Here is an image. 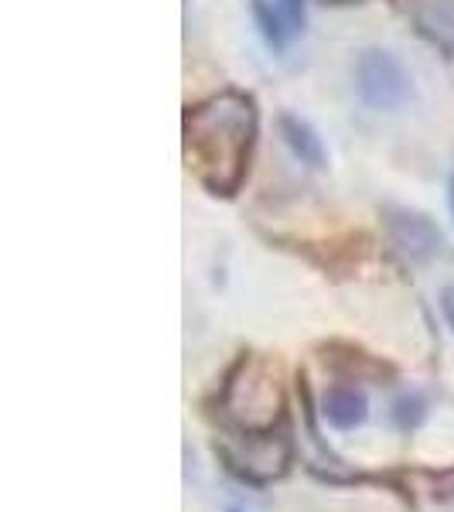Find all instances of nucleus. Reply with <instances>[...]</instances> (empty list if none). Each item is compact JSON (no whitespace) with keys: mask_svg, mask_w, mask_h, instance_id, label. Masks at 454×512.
<instances>
[{"mask_svg":"<svg viewBox=\"0 0 454 512\" xmlns=\"http://www.w3.org/2000/svg\"><path fill=\"white\" fill-rule=\"evenodd\" d=\"M253 137H257V110L239 93L205 99L185 117L188 164L219 195L236 192L243 181Z\"/></svg>","mask_w":454,"mask_h":512,"instance_id":"f257e3e1","label":"nucleus"},{"mask_svg":"<svg viewBox=\"0 0 454 512\" xmlns=\"http://www.w3.org/2000/svg\"><path fill=\"white\" fill-rule=\"evenodd\" d=\"M222 414L246 434L274 431V424L284 414V390H280L277 369L260 355H246L226 383Z\"/></svg>","mask_w":454,"mask_h":512,"instance_id":"f03ea898","label":"nucleus"},{"mask_svg":"<svg viewBox=\"0 0 454 512\" xmlns=\"http://www.w3.org/2000/svg\"><path fill=\"white\" fill-rule=\"evenodd\" d=\"M222 454H226L229 468L239 478H246V482H274L291 465V444H287V437H280L274 431H260V434L243 431V437L236 444H226Z\"/></svg>","mask_w":454,"mask_h":512,"instance_id":"7ed1b4c3","label":"nucleus"},{"mask_svg":"<svg viewBox=\"0 0 454 512\" xmlns=\"http://www.w3.org/2000/svg\"><path fill=\"white\" fill-rule=\"evenodd\" d=\"M356 82H359V96L373 110H393V106H400L410 96V79L403 72V65L390 52H379V48L362 52V59L356 65Z\"/></svg>","mask_w":454,"mask_h":512,"instance_id":"20e7f679","label":"nucleus"},{"mask_svg":"<svg viewBox=\"0 0 454 512\" xmlns=\"http://www.w3.org/2000/svg\"><path fill=\"white\" fill-rule=\"evenodd\" d=\"M390 236L410 260H427L441 246V233L431 219L417 216V212H390Z\"/></svg>","mask_w":454,"mask_h":512,"instance_id":"39448f33","label":"nucleus"},{"mask_svg":"<svg viewBox=\"0 0 454 512\" xmlns=\"http://www.w3.org/2000/svg\"><path fill=\"white\" fill-rule=\"evenodd\" d=\"M253 11H257V21L270 45H284V41L294 38L304 24L301 7H297L294 0H257Z\"/></svg>","mask_w":454,"mask_h":512,"instance_id":"423d86ee","label":"nucleus"},{"mask_svg":"<svg viewBox=\"0 0 454 512\" xmlns=\"http://www.w3.org/2000/svg\"><path fill=\"white\" fill-rule=\"evenodd\" d=\"M417 28L444 48H454V0H410Z\"/></svg>","mask_w":454,"mask_h":512,"instance_id":"0eeeda50","label":"nucleus"},{"mask_svg":"<svg viewBox=\"0 0 454 512\" xmlns=\"http://www.w3.org/2000/svg\"><path fill=\"white\" fill-rule=\"evenodd\" d=\"M366 414H369L366 393L356 390V386H335V390L325 396V417L338 431L359 427L362 420H366Z\"/></svg>","mask_w":454,"mask_h":512,"instance_id":"6e6552de","label":"nucleus"},{"mask_svg":"<svg viewBox=\"0 0 454 512\" xmlns=\"http://www.w3.org/2000/svg\"><path fill=\"white\" fill-rule=\"evenodd\" d=\"M280 137L291 147V154L301 164H311V168H321L325 164V147H321V137L311 130V123L297 120V117H284L280 120Z\"/></svg>","mask_w":454,"mask_h":512,"instance_id":"1a4fd4ad","label":"nucleus"},{"mask_svg":"<svg viewBox=\"0 0 454 512\" xmlns=\"http://www.w3.org/2000/svg\"><path fill=\"white\" fill-rule=\"evenodd\" d=\"M441 311H444V318H448V325L454 328V287H444V294H441Z\"/></svg>","mask_w":454,"mask_h":512,"instance_id":"9d476101","label":"nucleus"},{"mask_svg":"<svg viewBox=\"0 0 454 512\" xmlns=\"http://www.w3.org/2000/svg\"><path fill=\"white\" fill-rule=\"evenodd\" d=\"M328 4H352V0H328Z\"/></svg>","mask_w":454,"mask_h":512,"instance_id":"9b49d317","label":"nucleus"},{"mask_svg":"<svg viewBox=\"0 0 454 512\" xmlns=\"http://www.w3.org/2000/svg\"><path fill=\"white\" fill-rule=\"evenodd\" d=\"M451 209H454V185H451Z\"/></svg>","mask_w":454,"mask_h":512,"instance_id":"f8f14e48","label":"nucleus"},{"mask_svg":"<svg viewBox=\"0 0 454 512\" xmlns=\"http://www.w3.org/2000/svg\"><path fill=\"white\" fill-rule=\"evenodd\" d=\"M233 512H239V509H233Z\"/></svg>","mask_w":454,"mask_h":512,"instance_id":"ddd939ff","label":"nucleus"}]
</instances>
